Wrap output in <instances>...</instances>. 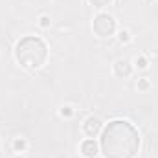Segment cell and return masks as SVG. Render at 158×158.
<instances>
[{
    "label": "cell",
    "mask_w": 158,
    "mask_h": 158,
    "mask_svg": "<svg viewBox=\"0 0 158 158\" xmlns=\"http://www.w3.org/2000/svg\"><path fill=\"white\" fill-rule=\"evenodd\" d=\"M140 149V134L125 119L110 121L101 132L103 158H134Z\"/></svg>",
    "instance_id": "cell-1"
},
{
    "label": "cell",
    "mask_w": 158,
    "mask_h": 158,
    "mask_svg": "<svg viewBox=\"0 0 158 158\" xmlns=\"http://www.w3.org/2000/svg\"><path fill=\"white\" fill-rule=\"evenodd\" d=\"M15 57L20 63V66L28 70H37L46 63L48 57V46L46 42L35 35H28L20 39L15 46Z\"/></svg>",
    "instance_id": "cell-2"
},
{
    "label": "cell",
    "mask_w": 158,
    "mask_h": 158,
    "mask_svg": "<svg viewBox=\"0 0 158 158\" xmlns=\"http://www.w3.org/2000/svg\"><path fill=\"white\" fill-rule=\"evenodd\" d=\"M92 30H94V33L98 37H103V39L105 37H110L116 31V20L109 13H99L94 19V22H92Z\"/></svg>",
    "instance_id": "cell-3"
},
{
    "label": "cell",
    "mask_w": 158,
    "mask_h": 158,
    "mask_svg": "<svg viewBox=\"0 0 158 158\" xmlns=\"http://www.w3.org/2000/svg\"><path fill=\"white\" fill-rule=\"evenodd\" d=\"M101 129H103V123H101V119L96 118V116H90V118L83 123V131H85V134L90 136V138L98 136Z\"/></svg>",
    "instance_id": "cell-4"
},
{
    "label": "cell",
    "mask_w": 158,
    "mask_h": 158,
    "mask_svg": "<svg viewBox=\"0 0 158 158\" xmlns=\"http://www.w3.org/2000/svg\"><path fill=\"white\" fill-rule=\"evenodd\" d=\"M81 153H83L85 158H96L98 156V143H96L92 138L85 140V142L81 143Z\"/></svg>",
    "instance_id": "cell-5"
},
{
    "label": "cell",
    "mask_w": 158,
    "mask_h": 158,
    "mask_svg": "<svg viewBox=\"0 0 158 158\" xmlns=\"http://www.w3.org/2000/svg\"><path fill=\"white\" fill-rule=\"evenodd\" d=\"M131 72H132V66H131V63H129L127 59L116 61V64H114V74H116L118 77H129Z\"/></svg>",
    "instance_id": "cell-6"
},
{
    "label": "cell",
    "mask_w": 158,
    "mask_h": 158,
    "mask_svg": "<svg viewBox=\"0 0 158 158\" xmlns=\"http://www.w3.org/2000/svg\"><path fill=\"white\" fill-rule=\"evenodd\" d=\"M88 2H90L94 7H99V9H101V7H107L112 0H88Z\"/></svg>",
    "instance_id": "cell-7"
},
{
    "label": "cell",
    "mask_w": 158,
    "mask_h": 158,
    "mask_svg": "<svg viewBox=\"0 0 158 158\" xmlns=\"http://www.w3.org/2000/svg\"><path fill=\"white\" fill-rule=\"evenodd\" d=\"M136 66H138L140 70H145V68H147V59H145V57H138V59H136Z\"/></svg>",
    "instance_id": "cell-8"
},
{
    "label": "cell",
    "mask_w": 158,
    "mask_h": 158,
    "mask_svg": "<svg viewBox=\"0 0 158 158\" xmlns=\"http://www.w3.org/2000/svg\"><path fill=\"white\" fill-rule=\"evenodd\" d=\"M13 145H15V151H24V147H26V142L20 138V140H15V143H13Z\"/></svg>",
    "instance_id": "cell-9"
},
{
    "label": "cell",
    "mask_w": 158,
    "mask_h": 158,
    "mask_svg": "<svg viewBox=\"0 0 158 158\" xmlns=\"http://www.w3.org/2000/svg\"><path fill=\"white\" fill-rule=\"evenodd\" d=\"M138 88H140V90H147V88H149V81H147V79H140V81H138Z\"/></svg>",
    "instance_id": "cell-10"
},
{
    "label": "cell",
    "mask_w": 158,
    "mask_h": 158,
    "mask_svg": "<svg viewBox=\"0 0 158 158\" xmlns=\"http://www.w3.org/2000/svg\"><path fill=\"white\" fill-rule=\"evenodd\" d=\"M72 114H74V110L70 107H63L61 109V116H72Z\"/></svg>",
    "instance_id": "cell-11"
},
{
    "label": "cell",
    "mask_w": 158,
    "mask_h": 158,
    "mask_svg": "<svg viewBox=\"0 0 158 158\" xmlns=\"http://www.w3.org/2000/svg\"><path fill=\"white\" fill-rule=\"evenodd\" d=\"M39 24L42 26V28H46V26H50V17H40V20H39Z\"/></svg>",
    "instance_id": "cell-12"
},
{
    "label": "cell",
    "mask_w": 158,
    "mask_h": 158,
    "mask_svg": "<svg viewBox=\"0 0 158 158\" xmlns=\"http://www.w3.org/2000/svg\"><path fill=\"white\" fill-rule=\"evenodd\" d=\"M129 39H131V37H129V31H125V30L119 31V40H121V42H127Z\"/></svg>",
    "instance_id": "cell-13"
},
{
    "label": "cell",
    "mask_w": 158,
    "mask_h": 158,
    "mask_svg": "<svg viewBox=\"0 0 158 158\" xmlns=\"http://www.w3.org/2000/svg\"><path fill=\"white\" fill-rule=\"evenodd\" d=\"M17 158H22V156H17Z\"/></svg>",
    "instance_id": "cell-14"
}]
</instances>
